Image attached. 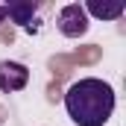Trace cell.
Wrapping results in <instances>:
<instances>
[{
	"mask_svg": "<svg viewBox=\"0 0 126 126\" xmlns=\"http://www.w3.org/2000/svg\"><path fill=\"white\" fill-rule=\"evenodd\" d=\"M3 18H6V6H0V21H3Z\"/></svg>",
	"mask_w": 126,
	"mask_h": 126,
	"instance_id": "cell-6",
	"label": "cell"
},
{
	"mask_svg": "<svg viewBox=\"0 0 126 126\" xmlns=\"http://www.w3.org/2000/svg\"><path fill=\"white\" fill-rule=\"evenodd\" d=\"M59 32L67 35V38H79L88 32V15L79 3H70L59 12Z\"/></svg>",
	"mask_w": 126,
	"mask_h": 126,
	"instance_id": "cell-2",
	"label": "cell"
},
{
	"mask_svg": "<svg viewBox=\"0 0 126 126\" xmlns=\"http://www.w3.org/2000/svg\"><path fill=\"white\" fill-rule=\"evenodd\" d=\"M27 82H30V70L21 62H0V91L3 94L21 91L27 88Z\"/></svg>",
	"mask_w": 126,
	"mask_h": 126,
	"instance_id": "cell-3",
	"label": "cell"
},
{
	"mask_svg": "<svg viewBox=\"0 0 126 126\" xmlns=\"http://www.w3.org/2000/svg\"><path fill=\"white\" fill-rule=\"evenodd\" d=\"M85 9V15L91 12L94 18H109V21H114V18H120L123 15V3H117V6H100V3H88V6H82Z\"/></svg>",
	"mask_w": 126,
	"mask_h": 126,
	"instance_id": "cell-5",
	"label": "cell"
},
{
	"mask_svg": "<svg viewBox=\"0 0 126 126\" xmlns=\"http://www.w3.org/2000/svg\"><path fill=\"white\" fill-rule=\"evenodd\" d=\"M35 9H38V3H9V6H6V15H9L15 24L30 27V21H32V15H35Z\"/></svg>",
	"mask_w": 126,
	"mask_h": 126,
	"instance_id": "cell-4",
	"label": "cell"
},
{
	"mask_svg": "<svg viewBox=\"0 0 126 126\" xmlns=\"http://www.w3.org/2000/svg\"><path fill=\"white\" fill-rule=\"evenodd\" d=\"M64 109L76 126H106L114 111V91L109 82L88 76L67 88Z\"/></svg>",
	"mask_w": 126,
	"mask_h": 126,
	"instance_id": "cell-1",
	"label": "cell"
}]
</instances>
